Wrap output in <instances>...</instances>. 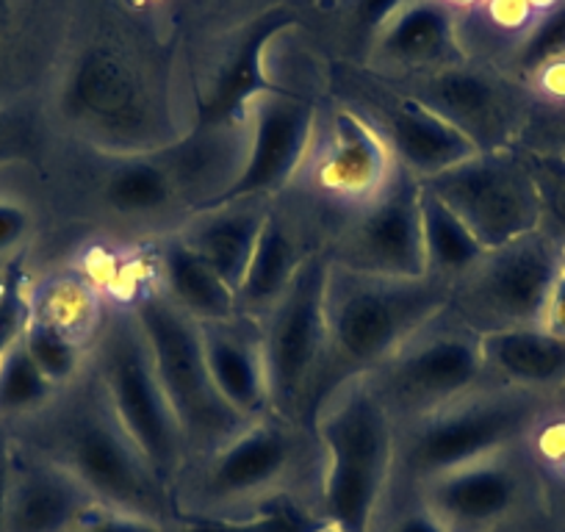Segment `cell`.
Segmentation results:
<instances>
[{
  "label": "cell",
  "mask_w": 565,
  "mask_h": 532,
  "mask_svg": "<svg viewBox=\"0 0 565 532\" xmlns=\"http://www.w3.org/2000/svg\"><path fill=\"white\" fill-rule=\"evenodd\" d=\"M89 369L141 458L175 491L189 466L186 441L130 302L108 300L92 341Z\"/></svg>",
  "instance_id": "cell-6"
},
{
  "label": "cell",
  "mask_w": 565,
  "mask_h": 532,
  "mask_svg": "<svg viewBox=\"0 0 565 532\" xmlns=\"http://www.w3.org/2000/svg\"><path fill=\"white\" fill-rule=\"evenodd\" d=\"M20 341H23L31 361L40 366V372L45 374L56 389H67L75 380L84 377L86 369H89L92 347L70 339L67 333H62V330H56L53 324L40 322V319L34 317L25 319Z\"/></svg>",
  "instance_id": "cell-32"
},
{
  "label": "cell",
  "mask_w": 565,
  "mask_h": 532,
  "mask_svg": "<svg viewBox=\"0 0 565 532\" xmlns=\"http://www.w3.org/2000/svg\"><path fill=\"white\" fill-rule=\"evenodd\" d=\"M306 433L280 416L266 414L264 419L244 427L225 447L194 464L198 471L189 482V497L198 499L203 508L200 513L282 497V486L300 466Z\"/></svg>",
  "instance_id": "cell-13"
},
{
  "label": "cell",
  "mask_w": 565,
  "mask_h": 532,
  "mask_svg": "<svg viewBox=\"0 0 565 532\" xmlns=\"http://www.w3.org/2000/svg\"><path fill=\"white\" fill-rule=\"evenodd\" d=\"M396 159L377 125L352 108H335L322 137H313L306 172L328 203L350 214L366 209L385 189Z\"/></svg>",
  "instance_id": "cell-16"
},
{
  "label": "cell",
  "mask_w": 565,
  "mask_h": 532,
  "mask_svg": "<svg viewBox=\"0 0 565 532\" xmlns=\"http://www.w3.org/2000/svg\"><path fill=\"white\" fill-rule=\"evenodd\" d=\"M34 211L12 194H0V260L14 258L34 236Z\"/></svg>",
  "instance_id": "cell-38"
},
{
  "label": "cell",
  "mask_w": 565,
  "mask_h": 532,
  "mask_svg": "<svg viewBox=\"0 0 565 532\" xmlns=\"http://www.w3.org/2000/svg\"><path fill=\"white\" fill-rule=\"evenodd\" d=\"M480 352L493 383L543 396L565 389V336L543 328L497 330L480 336Z\"/></svg>",
  "instance_id": "cell-25"
},
{
  "label": "cell",
  "mask_w": 565,
  "mask_h": 532,
  "mask_svg": "<svg viewBox=\"0 0 565 532\" xmlns=\"http://www.w3.org/2000/svg\"><path fill=\"white\" fill-rule=\"evenodd\" d=\"M519 153L524 156L526 167L537 183V194H541V231L565 244V159L530 148H519Z\"/></svg>",
  "instance_id": "cell-33"
},
{
  "label": "cell",
  "mask_w": 565,
  "mask_h": 532,
  "mask_svg": "<svg viewBox=\"0 0 565 532\" xmlns=\"http://www.w3.org/2000/svg\"><path fill=\"white\" fill-rule=\"evenodd\" d=\"M444 3H447V7H452V9H460V7H475V3H480V0H444Z\"/></svg>",
  "instance_id": "cell-45"
},
{
  "label": "cell",
  "mask_w": 565,
  "mask_h": 532,
  "mask_svg": "<svg viewBox=\"0 0 565 532\" xmlns=\"http://www.w3.org/2000/svg\"><path fill=\"white\" fill-rule=\"evenodd\" d=\"M40 137L29 117L9 108H0V170L36 159Z\"/></svg>",
  "instance_id": "cell-37"
},
{
  "label": "cell",
  "mask_w": 565,
  "mask_h": 532,
  "mask_svg": "<svg viewBox=\"0 0 565 532\" xmlns=\"http://www.w3.org/2000/svg\"><path fill=\"white\" fill-rule=\"evenodd\" d=\"M411 97L463 130L480 153L515 148L530 123L510 86L466 64L424 75L422 86L413 89Z\"/></svg>",
  "instance_id": "cell-17"
},
{
  "label": "cell",
  "mask_w": 565,
  "mask_h": 532,
  "mask_svg": "<svg viewBox=\"0 0 565 532\" xmlns=\"http://www.w3.org/2000/svg\"><path fill=\"white\" fill-rule=\"evenodd\" d=\"M136 319H139L145 339L150 344L156 372L167 391L175 419L181 425L186 441L189 464L209 458L231 438H236L253 422L242 419L231 405L222 400L214 377L205 363L203 341H200V322L183 313L159 280L141 286L130 297Z\"/></svg>",
  "instance_id": "cell-8"
},
{
  "label": "cell",
  "mask_w": 565,
  "mask_h": 532,
  "mask_svg": "<svg viewBox=\"0 0 565 532\" xmlns=\"http://www.w3.org/2000/svg\"><path fill=\"white\" fill-rule=\"evenodd\" d=\"M313 436L324 455L319 513L339 532H369L394 475L396 422L363 374L324 396Z\"/></svg>",
  "instance_id": "cell-5"
},
{
  "label": "cell",
  "mask_w": 565,
  "mask_h": 532,
  "mask_svg": "<svg viewBox=\"0 0 565 532\" xmlns=\"http://www.w3.org/2000/svg\"><path fill=\"white\" fill-rule=\"evenodd\" d=\"M330 260L352 273L383 278H424L422 181L396 164L383 192L355 211L350 225L328 244Z\"/></svg>",
  "instance_id": "cell-14"
},
{
  "label": "cell",
  "mask_w": 565,
  "mask_h": 532,
  "mask_svg": "<svg viewBox=\"0 0 565 532\" xmlns=\"http://www.w3.org/2000/svg\"><path fill=\"white\" fill-rule=\"evenodd\" d=\"M153 266L164 295L194 322H220L238 313L236 291L175 231L156 238Z\"/></svg>",
  "instance_id": "cell-26"
},
{
  "label": "cell",
  "mask_w": 565,
  "mask_h": 532,
  "mask_svg": "<svg viewBox=\"0 0 565 532\" xmlns=\"http://www.w3.org/2000/svg\"><path fill=\"white\" fill-rule=\"evenodd\" d=\"M319 532H339V530H333V526H324V530H319Z\"/></svg>",
  "instance_id": "cell-46"
},
{
  "label": "cell",
  "mask_w": 565,
  "mask_h": 532,
  "mask_svg": "<svg viewBox=\"0 0 565 532\" xmlns=\"http://www.w3.org/2000/svg\"><path fill=\"white\" fill-rule=\"evenodd\" d=\"M543 330L548 333L565 336V244H559V258H557V273H554L552 289H548L546 311H543Z\"/></svg>",
  "instance_id": "cell-41"
},
{
  "label": "cell",
  "mask_w": 565,
  "mask_h": 532,
  "mask_svg": "<svg viewBox=\"0 0 565 532\" xmlns=\"http://www.w3.org/2000/svg\"><path fill=\"white\" fill-rule=\"evenodd\" d=\"M200 341L222 400L247 422L271 414L258 319L236 313L220 322H200Z\"/></svg>",
  "instance_id": "cell-21"
},
{
  "label": "cell",
  "mask_w": 565,
  "mask_h": 532,
  "mask_svg": "<svg viewBox=\"0 0 565 532\" xmlns=\"http://www.w3.org/2000/svg\"><path fill=\"white\" fill-rule=\"evenodd\" d=\"M565 62V0L552 12L543 14L535 25L524 34L519 51H515V64L524 75L535 78L543 70Z\"/></svg>",
  "instance_id": "cell-34"
},
{
  "label": "cell",
  "mask_w": 565,
  "mask_h": 532,
  "mask_svg": "<svg viewBox=\"0 0 565 532\" xmlns=\"http://www.w3.org/2000/svg\"><path fill=\"white\" fill-rule=\"evenodd\" d=\"M73 532H175L170 524H159L153 519H141V515L122 513V510H111L97 504L95 510L84 515Z\"/></svg>",
  "instance_id": "cell-39"
},
{
  "label": "cell",
  "mask_w": 565,
  "mask_h": 532,
  "mask_svg": "<svg viewBox=\"0 0 565 532\" xmlns=\"http://www.w3.org/2000/svg\"><path fill=\"white\" fill-rule=\"evenodd\" d=\"M51 414L47 447L36 449L75 477L97 504L170 524L175 519V491L156 477L148 460L114 416L95 372L58 391L45 408Z\"/></svg>",
  "instance_id": "cell-3"
},
{
  "label": "cell",
  "mask_w": 565,
  "mask_h": 532,
  "mask_svg": "<svg viewBox=\"0 0 565 532\" xmlns=\"http://www.w3.org/2000/svg\"><path fill=\"white\" fill-rule=\"evenodd\" d=\"M482 374L480 336L447 311L363 377L399 430L480 389Z\"/></svg>",
  "instance_id": "cell-10"
},
{
  "label": "cell",
  "mask_w": 565,
  "mask_h": 532,
  "mask_svg": "<svg viewBox=\"0 0 565 532\" xmlns=\"http://www.w3.org/2000/svg\"><path fill=\"white\" fill-rule=\"evenodd\" d=\"M25 319H29V291L23 289L18 266H12L0 278V358L20 339Z\"/></svg>",
  "instance_id": "cell-36"
},
{
  "label": "cell",
  "mask_w": 565,
  "mask_h": 532,
  "mask_svg": "<svg viewBox=\"0 0 565 532\" xmlns=\"http://www.w3.org/2000/svg\"><path fill=\"white\" fill-rule=\"evenodd\" d=\"M422 187L447 203L486 249L541 231V194L519 148L477 153Z\"/></svg>",
  "instance_id": "cell-12"
},
{
  "label": "cell",
  "mask_w": 565,
  "mask_h": 532,
  "mask_svg": "<svg viewBox=\"0 0 565 532\" xmlns=\"http://www.w3.org/2000/svg\"><path fill=\"white\" fill-rule=\"evenodd\" d=\"M405 3H411V0H352V29H355L358 36H363L372 45L380 31L388 25V20Z\"/></svg>",
  "instance_id": "cell-40"
},
{
  "label": "cell",
  "mask_w": 565,
  "mask_h": 532,
  "mask_svg": "<svg viewBox=\"0 0 565 532\" xmlns=\"http://www.w3.org/2000/svg\"><path fill=\"white\" fill-rule=\"evenodd\" d=\"M524 444H530L537 464L565 480V411H543L526 433Z\"/></svg>",
  "instance_id": "cell-35"
},
{
  "label": "cell",
  "mask_w": 565,
  "mask_h": 532,
  "mask_svg": "<svg viewBox=\"0 0 565 532\" xmlns=\"http://www.w3.org/2000/svg\"><path fill=\"white\" fill-rule=\"evenodd\" d=\"M515 449V447H513ZM513 449L424 480L422 504L447 532H491L519 508L524 477Z\"/></svg>",
  "instance_id": "cell-18"
},
{
  "label": "cell",
  "mask_w": 565,
  "mask_h": 532,
  "mask_svg": "<svg viewBox=\"0 0 565 532\" xmlns=\"http://www.w3.org/2000/svg\"><path fill=\"white\" fill-rule=\"evenodd\" d=\"M374 56L402 70L422 75L455 67L466 62L460 47L455 9L444 0H411L388 20L377 40L372 42Z\"/></svg>",
  "instance_id": "cell-23"
},
{
  "label": "cell",
  "mask_w": 565,
  "mask_h": 532,
  "mask_svg": "<svg viewBox=\"0 0 565 532\" xmlns=\"http://www.w3.org/2000/svg\"><path fill=\"white\" fill-rule=\"evenodd\" d=\"M9 475H12V444L0 438V532H3V524H7Z\"/></svg>",
  "instance_id": "cell-44"
},
{
  "label": "cell",
  "mask_w": 565,
  "mask_h": 532,
  "mask_svg": "<svg viewBox=\"0 0 565 532\" xmlns=\"http://www.w3.org/2000/svg\"><path fill=\"white\" fill-rule=\"evenodd\" d=\"M449 302L452 284L433 275L383 278L352 273L330 260L324 313L333 389L388 361L399 347L444 317Z\"/></svg>",
  "instance_id": "cell-4"
},
{
  "label": "cell",
  "mask_w": 565,
  "mask_h": 532,
  "mask_svg": "<svg viewBox=\"0 0 565 532\" xmlns=\"http://www.w3.org/2000/svg\"><path fill=\"white\" fill-rule=\"evenodd\" d=\"M557 258L559 242L546 231L486 249L452 284L449 313L477 336L541 328Z\"/></svg>",
  "instance_id": "cell-11"
},
{
  "label": "cell",
  "mask_w": 565,
  "mask_h": 532,
  "mask_svg": "<svg viewBox=\"0 0 565 532\" xmlns=\"http://www.w3.org/2000/svg\"><path fill=\"white\" fill-rule=\"evenodd\" d=\"M56 385L40 372L23 341H14L0 358V419H25L51 408L58 396Z\"/></svg>",
  "instance_id": "cell-31"
},
{
  "label": "cell",
  "mask_w": 565,
  "mask_h": 532,
  "mask_svg": "<svg viewBox=\"0 0 565 532\" xmlns=\"http://www.w3.org/2000/svg\"><path fill=\"white\" fill-rule=\"evenodd\" d=\"M388 532H447V526L430 513V510L418 504V508H411L407 513H402L399 519L391 524Z\"/></svg>",
  "instance_id": "cell-42"
},
{
  "label": "cell",
  "mask_w": 565,
  "mask_h": 532,
  "mask_svg": "<svg viewBox=\"0 0 565 532\" xmlns=\"http://www.w3.org/2000/svg\"><path fill=\"white\" fill-rule=\"evenodd\" d=\"M308 253L311 249H302L295 222L271 203L264 231L255 244L253 260H249L242 286L236 291L238 313L253 319L264 317L280 300L282 291L289 289Z\"/></svg>",
  "instance_id": "cell-27"
},
{
  "label": "cell",
  "mask_w": 565,
  "mask_h": 532,
  "mask_svg": "<svg viewBox=\"0 0 565 532\" xmlns=\"http://www.w3.org/2000/svg\"><path fill=\"white\" fill-rule=\"evenodd\" d=\"M546 396L510 385H480L427 419L396 430V464L416 486L458 466L524 444Z\"/></svg>",
  "instance_id": "cell-9"
},
{
  "label": "cell",
  "mask_w": 565,
  "mask_h": 532,
  "mask_svg": "<svg viewBox=\"0 0 565 532\" xmlns=\"http://www.w3.org/2000/svg\"><path fill=\"white\" fill-rule=\"evenodd\" d=\"M317 128L319 111L311 97L280 86L255 97L247 111V159L233 187L216 203H271L306 170Z\"/></svg>",
  "instance_id": "cell-15"
},
{
  "label": "cell",
  "mask_w": 565,
  "mask_h": 532,
  "mask_svg": "<svg viewBox=\"0 0 565 532\" xmlns=\"http://www.w3.org/2000/svg\"><path fill=\"white\" fill-rule=\"evenodd\" d=\"M56 111L73 137L106 159L156 153L194 128L139 58L111 42H92L70 62Z\"/></svg>",
  "instance_id": "cell-2"
},
{
  "label": "cell",
  "mask_w": 565,
  "mask_h": 532,
  "mask_svg": "<svg viewBox=\"0 0 565 532\" xmlns=\"http://www.w3.org/2000/svg\"><path fill=\"white\" fill-rule=\"evenodd\" d=\"M519 148L543 150V153H554V156H559V159H565V114L559 117V123L552 128V137L526 139V142H519Z\"/></svg>",
  "instance_id": "cell-43"
},
{
  "label": "cell",
  "mask_w": 565,
  "mask_h": 532,
  "mask_svg": "<svg viewBox=\"0 0 565 532\" xmlns=\"http://www.w3.org/2000/svg\"><path fill=\"white\" fill-rule=\"evenodd\" d=\"M297 25L289 7H269L255 14L216 67L214 78L194 95V125H242L247 123L249 103L275 89L266 73V51L280 34Z\"/></svg>",
  "instance_id": "cell-19"
},
{
  "label": "cell",
  "mask_w": 565,
  "mask_h": 532,
  "mask_svg": "<svg viewBox=\"0 0 565 532\" xmlns=\"http://www.w3.org/2000/svg\"><path fill=\"white\" fill-rule=\"evenodd\" d=\"M328 526L319 510L306 508L300 499L282 497L260 502L247 515L233 513H183L178 515L175 532H319Z\"/></svg>",
  "instance_id": "cell-30"
},
{
  "label": "cell",
  "mask_w": 565,
  "mask_h": 532,
  "mask_svg": "<svg viewBox=\"0 0 565 532\" xmlns=\"http://www.w3.org/2000/svg\"><path fill=\"white\" fill-rule=\"evenodd\" d=\"M106 291L84 269L56 275V278L36 286L34 295H29V317L53 324L86 347H92V341H95L103 317H106Z\"/></svg>",
  "instance_id": "cell-28"
},
{
  "label": "cell",
  "mask_w": 565,
  "mask_h": 532,
  "mask_svg": "<svg viewBox=\"0 0 565 532\" xmlns=\"http://www.w3.org/2000/svg\"><path fill=\"white\" fill-rule=\"evenodd\" d=\"M422 236L424 258H427V275L455 284L466 269L480 260L486 253L475 233L466 222L449 209L447 203L422 187Z\"/></svg>",
  "instance_id": "cell-29"
},
{
  "label": "cell",
  "mask_w": 565,
  "mask_h": 532,
  "mask_svg": "<svg viewBox=\"0 0 565 532\" xmlns=\"http://www.w3.org/2000/svg\"><path fill=\"white\" fill-rule=\"evenodd\" d=\"M377 130L388 142L396 164L418 181H430L480 153L463 130L411 95L396 97L394 106L385 108Z\"/></svg>",
  "instance_id": "cell-22"
},
{
  "label": "cell",
  "mask_w": 565,
  "mask_h": 532,
  "mask_svg": "<svg viewBox=\"0 0 565 532\" xmlns=\"http://www.w3.org/2000/svg\"><path fill=\"white\" fill-rule=\"evenodd\" d=\"M100 159V209L122 225L167 236L233 187L247 159V123L194 125L156 153Z\"/></svg>",
  "instance_id": "cell-1"
},
{
  "label": "cell",
  "mask_w": 565,
  "mask_h": 532,
  "mask_svg": "<svg viewBox=\"0 0 565 532\" xmlns=\"http://www.w3.org/2000/svg\"><path fill=\"white\" fill-rule=\"evenodd\" d=\"M269 209L271 203L266 200L216 203L194 211L175 233L233 291H238Z\"/></svg>",
  "instance_id": "cell-24"
},
{
  "label": "cell",
  "mask_w": 565,
  "mask_h": 532,
  "mask_svg": "<svg viewBox=\"0 0 565 532\" xmlns=\"http://www.w3.org/2000/svg\"><path fill=\"white\" fill-rule=\"evenodd\" d=\"M328 273V247H313L289 289L258 319L271 414L308 433H313L322 400L333 391L324 313Z\"/></svg>",
  "instance_id": "cell-7"
},
{
  "label": "cell",
  "mask_w": 565,
  "mask_h": 532,
  "mask_svg": "<svg viewBox=\"0 0 565 532\" xmlns=\"http://www.w3.org/2000/svg\"><path fill=\"white\" fill-rule=\"evenodd\" d=\"M97 499L70 471L36 449L12 444V475L3 532H73Z\"/></svg>",
  "instance_id": "cell-20"
}]
</instances>
